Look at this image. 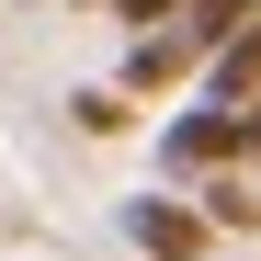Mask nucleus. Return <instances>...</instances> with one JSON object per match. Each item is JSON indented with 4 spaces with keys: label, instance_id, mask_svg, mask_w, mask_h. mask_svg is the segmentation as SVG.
<instances>
[{
    "label": "nucleus",
    "instance_id": "nucleus-2",
    "mask_svg": "<svg viewBox=\"0 0 261 261\" xmlns=\"http://www.w3.org/2000/svg\"><path fill=\"white\" fill-rule=\"evenodd\" d=\"M114 91H137V102L204 91V46H193L182 23H159V34H125V68H114Z\"/></svg>",
    "mask_w": 261,
    "mask_h": 261
},
{
    "label": "nucleus",
    "instance_id": "nucleus-1",
    "mask_svg": "<svg viewBox=\"0 0 261 261\" xmlns=\"http://www.w3.org/2000/svg\"><path fill=\"white\" fill-rule=\"evenodd\" d=\"M159 170L170 182H216V170H250V125H239V102H182L159 125Z\"/></svg>",
    "mask_w": 261,
    "mask_h": 261
},
{
    "label": "nucleus",
    "instance_id": "nucleus-4",
    "mask_svg": "<svg viewBox=\"0 0 261 261\" xmlns=\"http://www.w3.org/2000/svg\"><path fill=\"white\" fill-rule=\"evenodd\" d=\"M204 102H261V23L239 34V46L204 57Z\"/></svg>",
    "mask_w": 261,
    "mask_h": 261
},
{
    "label": "nucleus",
    "instance_id": "nucleus-5",
    "mask_svg": "<svg viewBox=\"0 0 261 261\" xmlns=\"http://www.w3.org/2000/svg\"><path fill=\"white\" fill-rule=\"evenodd\" d=\"M250 23H261V0H193V12H182V34H193L204 57H216V46H239Z\"/></svg>",
    "mask_w": 261,
    "mask_h": 261
},
{
    "label": "nucleus",
    "instance_id": "nucleus-10",
    "mask_svg": "<svg viewBox=\"0 0 261 261\" xmlns=\"http://www.w3.org/2000/svg\"><path fill=\"white\" fill-rule=\"evenodd\" d=\"M204 261H227V250H204Z\"/></svg>",
    "mask_w": 261,
    "mask_h": 261
},
{
    "label": "nucleus",
    "instance_id": "nucleus-8",
    "mask_svg": "<svg viewBox=\"0 0 261 261\" xmlns=\"http://www.w3.org/2000/svg\"><path fill=\"white\" fill-rule=\"evenodd\" d=\"M182 12H193V0H114V23H125V34H159V23H182Z\"/></svg>",
    "mask_w": 261,
    "mask_h": 261
},
{
    "label": "nucleus",
    "instance_id": "nucleus-9",
    "mask_svg": "<svg viewBox=\"0 0 261 261\" xmlns=\"http://www.w3.org/2000/svg\"><path fill=\"white\" fill-rule=\"evenodd\" d=\"M68 12H114V0H68Z\"/></svg>",
    "mask_w": 261,
    "mask_h": 261
},
{
    "label": "nucleus",
    "instance_id": "nucleus-3",
    "mask_svg": "<svg viewBox=\"0 0 261 261\" xmlns=\"http://www.w3.org/2000/svg\"><path fill=\"white\" fill-rule=\"evenodd\" d=\"M125 239H137L148 261H204L216 250V216L193 193H137V204H125Z\"/></svg>",
    "mask_w": 261,
    "mask_h": 261
},
{
    "label": "nucleus",
    "instance_id": "nucleus-7",
    "mask_svg": "<svg viewBox=\"0 0 261 261\" xmlns=\"http://www.w3.org/2000/svg\"><path fill=\"white\" fill-rule=\"evenodd\" d=\"M193 204L216 216V227H239V239L261 227V193H250V170H216V182H193Z\"/></svg>",
    "mask_w": 261,
    "mask_h": 261
},
{
    "label": "nucleus",
    "instance_id": "nucleus-6",
    "mask_svg": "<svg viewBox=\"0 0 261 261\" xmlns=\"http://www.w3.org/2000/svg\"><path fill=\"white\" fill-rule=\"evenodd\" d=\"M68 125H80V137H125V125H137V91L91 80V91H68Z\"/></svg>",
    "mask_w": 261,
    "mask_h": 261
}]
</instances>
